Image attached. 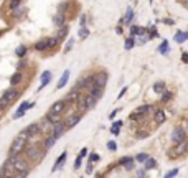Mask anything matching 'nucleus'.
Here are the masks:
<instances>
[{"label":"nucleus","mask_w":188,"mask_h":178,"mask_svg":"<svg viewBox=\"0 0 188 178\" xmlns=\"http://www.w3.org/2000/svg\"><path fill=\"white\" fill-rule=\"evenodd\" d=\"M46 119H50L53 124H58L59 122V114H50V112H48V114H46Z\"/></svg>","instance_id":"obj_35"},{"label":"nucleus","mask_w":188,"mask_h":178,"mask_svg":"<svg viewBox=\"0 0 188 178\" xmlns=\"http://www.w3.org/2000/svg\"><path fill=\"white\" fill-rule=\"evenodd\" d=\"M84 99H86V104H88V109H92V107H96V102H97V99H96V97H94V96L91 94V92H89V94L86 96Z\"/></svg>","instance_id":"obj_18"},{"label":"nucleus","mask_w":188,"mask_h":178,"mask_svg":"<svg viewBox=\"0 0 188 178\" xmlns=\"http://www.w3.org/2000/svg\"><path fill=\"white\" fill-rule=\"evenodd\" d=\"M165 119H167V116H165V112H163V111H157V112H155V122H157V124H163Z\"/></svg>","instance_id":"obj_24"},{"label":"nucleus","mask_w":188,"mask_h":178,"mask_svg":"<svg viewBox=\"0 0 188 178\" xmlns=\"http://www.w3.org/2000/svg\"><path fill=\"white\" fill-rule=\"evenodd\" d=\"M50 79H51V73H50V71H43V74H41V84H40V87H38V91H40V89H43L46 84L50 83Z\"/></svg>","instance_id":"obj_14"},{"label":"nucleus","mask_w":188,"mask_h":178,"mask_svg":"<svg viewBox=\"0 0 188 178\" xmlns=\"http://www.w3.org/2000/svg\"><path fill=\"white\" fill-rule=\"evenodd\" d=\"M144 163H145V170H152V168H155V167H157V162H155L154 158H150V157L147 158Z\"/></svg>","instance_id":"obj_29"},{"label":"nucleus","mask_w":188,"mask_h":178,"mask_svg":"<svg viewBox=\"0 0 188 178\" xmlns=\"http://www.w3.org/2000/svg\"><path fill=\"white\" fill-rule=\"evenodd\" d=\"M177 175H178V168H175V170H172V172H168L165 177H167V178H172V177H177Z\"/></svg>","instance_id":"obj_45"},{"label":"nucleus","mask_w":188,"mask_h":178,"mask_svg":"<svg viewBox=\"0 0 188 178\" xmlns=\"http://www.w3.org/2000/svg\"><path fill=\"white\" fill-rule=\"evenodd\" d=\"M17 89H7V91L4 92V96H2V99H0V107H4V106H9L10 102H12L15 97H17Z\"/></svg>","instance_id":"obj_3"},{"label":"nucleus","mask_w":188,"mask_h":178,"mask_svg":"<svg viewBox=\"0 0 188 178\" xmlns=\"http://www.w3.org/2000/svg\"><path fill=\"white\" fill-rule=\"evenodd\" d=\"M4 168H5V172H7V175H12L13 172H15V165H13V158H12V155H10L9 160L5 162Z\"/></svg>","instance_id":"obj_15"},{"label":"nucleus","mask_w":188,"mask_h":178,"mask_svg":"<svg viewBox=\"0 0 188 178\" xmlns=\"http://www.w3.org/2000/svg\"><path fill=\"white\" fill-rule=\"evenodd\" d=\"M134 45H135V40H134V36L132 38H127V40H125V50H132V48H134Z\"/></svg>","instance_id":"obj_36"},{"label":"nucleus","mask_w":188,"mask_h":178,"mask_svg":"<svg viewBox=\"0 0 188 178\" xmlns=\"http://www.w3.org/2000/svg\"><path fill=\"white\" fill-rule=\"evenodd\" d=\"M130 33H132V36H137V35H144L145 33V30L139 28V26H132V28H130Z\"/></svg>","instance_id":"obj_33"},{"label":"nucleus","mask_w":188,"mask_h":178,"mask_svg":"<svg viewBox=\"0 0 188 178\" xmlns=\"http://www.w3.org/2000/svg\"><path fill=\"white\" fill-rule=\"evenodd\" d=\"M107 149H109V150H112V152H114V150L117 149L116 142H112V140H111V142H107Z\"/></svg>","instance_id":"obj_46"},{"label":"nucleus","mask_w":188,"mask_h":178,"mask_svg":"<svg viewBox=\"0 0 188 178\" xmlns=\"http://www.w3.org/2000/svg\"><path fill=\"white\" fill-rule=\"evenodd\" d=\"M81 162H83V157H81V155H78V157H76V160H74V170H78L81 167Z\"/></svg>","instance_id":"obj_41"},{"label":"nucleus","mask_w":188,"mask_h":178,"mask_svg":"<svg viewBox=\"0 0 188 178\" xmlns=\"http://www.w3.org/2000/svg\"><path fill=\"white\" fill-rule=\"evenodd\" d=\"M81 117H83V114H79V112H74V114H71V116H68L66 122H64V125H66V129H71L74 127L78 122L81 120Z\"/></svg>","instance_id":"obj_4"},{"label":"nucleus","mask_w":188,"mask_h":178,"mask_svg":"<svg viewBox=\"0 0 188 178\" xmlns=\"http://www.w3.org/2000/svg\"><path fill=\"white\" fill-rule=\"evenodd\" d=\"M26 155H28L30 158H35L36 162H40L43 158V152H40V150H38V147H35V145L26 149Z\"/></svg>","instance_id":"obj_5"},{"label":"nucleus","mask_w":188,"mask_h":178,"mask_svg":"<svg viewBox=\"0 0 188 178\" xmlns=\"http://www.w3.org/2000/svg\"><path fill=\"white\" fill-rule=\"evenodd\" d=\"M64 130H66V125H64V124H59V122H58L56 125H53V130H51V134H53L54 137H58V139H59V137L64 134Z\"/></svg>","instance_id":"obj_11"},{"label":"nucleus","mask_w":188,"mask_h":178,"mask_svg":"<svg viewBox=\"0 0 188 178\" xmlns=\"http://www.w3.org/2000/svg\"><path fill=\"white\" fill-rule=\"evenodd\" d=\"M23 12H25V9H23V7H20V9H17V17H20V15H23Z\"/></svg>","instance_id":"obj_50"},{"label":"nucleus","mask_w":188,"mask_h":178,"mask_svg":"<svg viewBox=\"0 0 188 178\" xmlns=\"http://www.w3.org/2000/svg\"><path fill=\"white\" fill-rule=\"evenodd\" d=\"M68 79H69V69H66V71H64V73L61 74V79L58 81V89L64 87V84L68 83Z\"/></svg>","instance_id":"obj_17"},{"label":"nucleus","mask_w":188,"mask_h":178,"mask_svg":"<svg viewBox=\"0 0 188 178\" xmlns=\"http://www.w3.org/2000/svg\"><path fill=\"white\" fill-rule=\"evenodd\" d=\"M183 5H185V7H188V0H183Z\"/></svg>","instance_id":"obj_60"},{"label":"nucleus","mask_w":188,"mask_h":178,"mask_svg":"<svg viewBox=\"0 0 188 178\" xmlns=\"http://www.w3.org/2000/svg\"><path fill=\"white\" fill-rule=\"evenodd\" d=\"M187 132H188V127H187Z\"/></svg>","instance_id":"obj_61"},{"label":"nucleus","mask_w":188,"mask_h":178,"mask_svg":"<svg viewBox=\"0 0 188 178\" xmlns=\"http://www.w3.org/2000/svg\"><path fill=\"white\" fill-rule=\"evenodd\" d=\"M41 132V125L40 124H31V125H28V134H30V137L31 135H36V134H40Z\"/></svg>","instance_id":"obj_20"},{"label":"nucleus","mask_w":188,"mask_h":178,"mask_svg":"<svg viewBox=\"0 0 188 178\" xmlns=\"http://www.w3.org/2000/svg\"><path fill=\"white\" fill-rule=\"evenodd\" d=\"M121 163L125 167V170H129V172L135 168V162H134V158H132V157H125V158H122Z\"/></svg>","instance_id":"obj_13"},{"label":"nucleus","mask_w":188,"mask_h":178,"mask_svg":"<svg viewBox=\"0 0 188 178\" xmlns=\"http://www.w3.org/2000/svg\"><path fill=\"white\" fill-rule=\"evenodd\" d=\"M117 112H119V109H116V111H112V112H111V116H109V117H111V119H114V117L117 116Z\"/></svg>","instance_id":"obj_53"},{"label":"nucleus","mask_w":188,"mask_h":178,"mask_svg":"<svg viewBox=\"0 0 188 178\" xmlns=\"http://www.w3.org/2000/svg\"><path fill=\"white\" fill-rule=\"evenodd\" d=\"M172 140H173V144H178V142L185 140V130L183 129H175L173 134H172Z\"/></svg>","instance_id":"obj_8"},{"label":"nucleus","mask_w":188,"mask_h":178,"mask_svg":"<svg viewBox=\"0 0 188 178\" xmlns=\"http://www.w3.org/2000/svg\"><path fill=\"white\" fill-rule=\"evenodd\" d=\"M54 25L58 26V28L64 25V15H63V12H58L54 15Z\"/></svg>","instance_id":"obj_22"},{"label":"nucleus","mask_w":188,"mask_h":178,"mask_svg":"<svg viewBox=\"0 0 188 178\" xmlns=\"http://www.w3.org/2000/svg\"><path fill=\"white\" fill-rule=\"evenodd\" d=\"M12 158H13V165H15V170L18 172V175H20V177H26V175L30 173L28 163L21 157H18V155H12Z\"/></svg>","instance_id":"obj_1"},{"label":"nucleus","mask_w":188,"mask_h":178,"mask_svg":"<svg viewBox=\"0 0 188 178\" xmlns=\"http://www.w3.org/2000/svg\"><path fill=\"white\" fill-rule=\"evenodd\" d=\"M58 38H48V40H46V43H48V48H53V46H56L58 45Z\"/></svg>","instance_id":"obj_39"},{"label":"nucleus","mask_w":188,"mask_h":178,"mask_svg":"<svg viewBox=\"0 0 188 178\" xmlns=\"http://www.w3.org/2000/svg\"><path fill=\"white\" fill-rule=\"evenodd\" d=\"M5 175H7V172H5V168L2 167V168H0V177H5Z\"/></svg>","instance_id":"obj_55"},{"label":"nucleus","mask_w":188,"mask_h":178,"mask_svg":"<svg viewBox=\"0 0 188 178\" xmlns=\"http://www.w3.org/2000/svg\"><path fill=\"white\" fill-rule=\"evenodd\" d=\"M53 125L54 124L51 122L50 119H45V120H43V124H41V130L48 134V132H51V130H53Z\"/></svg>","instance_id":"obj_19"},{"label":"nucleus","mask_w":188,"mask_h":178,"mask_svg":"<svg viewBox=\"0 0 188 178\" xmlns=\"http://www.w3.org/2000/svg\"><path fill=\"white\" fill-rule=\"evenodd\" d=\"M23 114H25V111H23V109H18V111L15 112L13 119H21V117H23Z\"/></svg>","instance_id":"obj_43"},{"label":"nucleus","mask_w":188,"mask_h":178,"mask_svg":"<svg viewBox=\"0 0 188 178\" xmlns=\"http://www.w3.org/2000/svg\"><path fill=\"white\" fill-rule=\"evenodd\" d=\"M76 102H78V109L81 111V114H83V112H86V111H89V109H88V104H86V99H78Z\"/></svg>","instance_id":"obj_27"},{"label":"nucleus","mask_w":188,"mask_h":178,"mask_svg":"<svg viewBox=\"0 0 188 178\" xmlns=\"http://www.w3.org/2000/svg\"><path fill=\"white\" fill-rule=\"evenodd\" d=\"M159 51L162 54H167L168 53V41H162V45L159 46Z\"/></svg>","instance_id":"obj_37"},{"label":"nucleus","mask_w":188,"mask_h":178,"mask_svg":"<svg viewBox=\"0 0 188 178\" xmlns=\"http://www.w3.org/2000/svg\"><path fill=\"white\" fill-rule=\"evenodd\" d=\"M154 91H155V92H163V91H165V83H163V81H160V83H155V84H154Z\"/></svg>","instance_id":"obj_32"},{"label":"nucleus","mask_w":188,"mask_h":178,"mask_svg":"<svg viewBox=\"0 0 188 178\" xmlns=\"http://www.w3.org/2000/svg\"><path fill=\"white\" fill-rule=\"evenodd\" d=\"M56 140H58V137H54L53 134H51L48 139H46V142H45V150H48V149H51L54 144H56Z\"/></svg>","instance_id":"obj_23"},{"label":"nucleus","mask_w":188,"mask_h":178,"mask_svg":"<svg viewBox=\"0 0 188 178\" xmlns=\"http://www.w3.org/2000/svg\"><path fill=\"white\" fill-rule=\"evenodd\" d=\"M163 23H165V25H172L173 21H172V20H163Z\"/></svg>","instance_id":"obj_59"},{"label":"nucleus","mask_w":188,"mask_h":178,"mask_svg":"<svg viewBox=\"0 0 188 178\" xmlns=\"http://www.w3.org/2000/svg\"><path fill=\"white\" fill-rule=\"evenodd\" d=\"M187 40H188V33H187V31H178L177 36H175V41L177 43H183V41H187Z\"/></svg>","instance_id":"obj_26"},{"label":"nucleus","mask_w":188,"mask_h":178,"mask_svg":"<svg viewBox=\"0 0 188 178\" xmlns=\"http://www.w3.org/2000/svg\"><path fill=\"white\" fill-rule=\"evenodd\" d=\"M147 158H149L147 153H139V155H137V162H145Z\"/></svg>","instance_id":"obj_44"},{"label":"nucleus","mask_w":188,"mask_h":178,"mask_svg":"<svg viewBox=\"0 0 188 178\" xmlns=\"http://www.w3.org/2000/svg\"><path fill=\"white\" fill-rule=\"evenodd\" d=\"M89 89H91V94L96 97V99H99L101 96H102V87H99L97 84H94V86H89Z\"/></svg>","instance_id":"obj_21"},{"label":"nucleus","mask_w":188,"mask_h":178,"mask_svg":"<svg viewBox=\"0 0 188 178\" xmlns=\"http://www.w3.org/2000/svg\"><path fill=\"white\" fill-rule=\"evenodd\" d=\"M107 83V74L106 73H99L97 76H94V84H97L99 87H104Z\"/></svg>","instance_id":"obj_10"},{"label":"nucleus","mask_w":188,"mask_h":178,"mask_svg":"<svg viewBox=\"0 0 188 178\" xmlns=\"http://www.w3.org/2000/svg\"><path fill=\"white\" fill-rule=\"evenodd\" d=\"M150 111H152V106H149V104H145V106H140L139 109H135V111L130 114V119H137V117H140L142 114H149Z\"/></svg>","instance_id":"obj_6"},{"label":"nucleus","mask_w":188,"mask_h":178,"mask_svg":"<svg viewBox=\"0 0 188 178\" xmlns=\"http://www.w3.org/2000/svg\"><path fill=\"white\" fill-rule=\"evenodd\" d=\"M86 153H88V149H83V150H81V153H79V155H81V157H84Z\"/></svg>","instance_id":"obj_58"},{"label":"nucleus","mask_w":188,"mask_h":178,"mask_svg":"<svg viewBox=\"0 0 188 178\" xmlns=\"http://www.w3.org/2000/svg\"><path fill=\"white\" fill-rule=\"evenodd\" d=\"M145 173H147V170H145V168H144V170H139V172H137V177H144Z\"/></svg>","instance_id":"obj_51"},{"label":"nucleus","mask_w":188,"mask_h":178,"mask_svg":"<svg viewBox=\"0 0 188 178\" xmlns=\"http://www.w3.org/2000/svg\"><path fill=\"white\" fill-rule=\"evenodd\" d=\"M119 127H122V122H121V120H119V122H114V124H112V129H111V130H112L114 135H117V134H119Z\"/></svg>","instance_id":"obj_38"},{"label":"nucleus","mask_w":188,"mask_h":178,"mask_svg":"<svg viewBox=\"0 0 188 178\" xmlns=\"http://www.w3.org/2000/svg\"><path fill=\"white\" fill-rule=\"evenodd\" d=\"M150 2H154V0H150Z\"/></svg>","instance_id":"obj_62"},{"label":"nucleus","mask_w":188,"mask_h":178,"mask_svg":"<svg viewBox=\"0 0 188 178\" xmlns=\"http://www.w3.org/2000/svg\"><path fill=\"white\" fill-rule=\"evenodd\" d=\"M28 140V139H25V137H18L15 139V142L12 144V147H10V155H18V153L23 150V147H25V142Z\"/></svg>","instance_id":"obj_2"},{"label":"nucleus","mask_w":188,"mask_h":178,"mask_svg":"<svg viewBox=\"0 0 188 178\" xmlns=\"http://www.w3.org/2000/svg\"><path fill=\"white\" fill-rule=\"evenodd\" d=\"M20 81H21V74H20V73H15V74L10 78V83H12V86H17Z\"/></svg>","instance_id":"obj_31"},{"label":"nucleus","mask_w":188,"mask_h":178,"mask_svg":"<svg viewBox=\"0 0 188 178\" xmlns=\"http://www.w3.org/2000/svg\"><path fill=\"white\" fill-rule=\"evenodd\" d=\"M132 17H134V10L129 7V9H127V15H125V18H124L125 25H130V21H132Z\"/></svg>","instance_id":"obj_30"},{"label":"nucleus","mask_w":188,"mask_h":178,"mask_svg":"<svg viewBox=\"0 0 188 178\" xmlns=\"http://www.w3.org/2000/svg\"><path fill=\"white\" fill-rule=\"evenodd\" d=\"M78 96H79V89L76 87V89H73V91L66 96V101H68V102H73V101L78 99Z\"/></svg>","instance_id":"obj_25"},{"label":"nucleus","mask_w":188,"mask_h":178,"mask_svg":"<svg viewBox=\"0 0 188 178\" xmlns=\"http://www.w3.org/2000/svg\"><path fill=\"white\" fill-rule=\"evenodd\" d=\"M25 53H26V48H25V46H23V45L18 46V50H17V56H20V58H21V56H25Z\"/></svg>","instance_id":"obj_40"},{"label":"nucleus","mask_w":188,"mask_h":178,"mask_svg":"<svg viewBox=\"0 0 188 178\" xmlns=\"http://www.w3.org/2000/svg\"><path fill=\"white\" fill-rule=\"evenodd\" d=\"M89 160H91L92 163H94V162H97V160H99V155H97V153H92L91 157H89Z\"/></svg>","instance_id":"obj_49"},{"label":"nucleus","mask_w":188,"mask_h":178,"mask_svg":"<svg viewBox=\"0 0 188 178\" xmlns=\"http://www.w3.org/2000/svg\"><path fill=\"white\" fill-rule=\"evenodd\" d=\"M81 26H84V25H86V15H81Z\"/></svg>","instance_id":"obj_52"},{"label":"nucleus","mask_w":188,"mask_h":178,"mask_svg":"<svg viewBox=\"0 0 188 178\" xmlns=\"http://www.w3.org/2000/svg\"><path fill=\"white\" fill-rule=\"evenodd\" d=\"M187 150H188V142L182 140V142H178L177 147L173 149V153H175V155H182V153H185Z\"/></svg>","instance_id":"obj_9"},{"label":"nucleus","mask_w":188,"mask_h":178,"mask_svg":"<svg viewBox=\"0 0 188 178\" xmlns=\"http://www.w3.org/2000/svg\"><path fill=\"white\" fill-rule=\"evenodd\" d=\"M182 59H183V63H188V54L183 53V54H182Z\"/></svg>","instance_id":"obj_54"},{"label":"nucleus","mask_w":188,"mask_h":178,"mask_svg":"<svg viewBox=\"0 0 188 178\" xmlns=\"http://www.w3.org/2000/svg\"><path fill=\"white\" fill-rule=\"evenodd\" d=\"M35 50H36V51L48 50V43H46V40H43V41H36V43H35Z\"/></svg>","instance_id":"obj_28"},{"label":"nucleus","mask_w":188,"mask_h":178,"mask_svg":"<svg viewBox=\"0 0 188 178\" xmlns=\"http://www.w3.org/2000/svg\"><path fill=\"white\" fill-rule=\"evenodd\" d=\"M86 173L88 175H92V162L89 160V163H88V168H86Z\"/></svg>","instance_id":"obj_48"},{"label":"nucleus","mask_w":188,"mask_h":178,"mask_svg":"<svg viewBox=\"0 0 188 178\" xmlns=\"http://www.w3.org/2000/svg\"><path fill=\"white\" fill-rule=\"evenodd\" d=\"M18 5H20V0H12L10 2V9H17Z\"/></svg>","instance_id":"obj_47"},{"label":"nucleus","mask_w":188,"mask_h":178,"mask_svg":"<svg viewBox=\"0 0 188 178\" xmlns=\"http://www.w3.org/2000/svg\"><path fill=\"white\" fill-rule=\"evenodd\" d=\"M68 33H69V26H68V25L59 26V30H58V40H64V38L68 36Z\"/></svg>","instance_id":"obj_16"},{"label":"nucleus","mask_w":188,"mask_h":178,"mask_svg":"<svg viewBox=\"0 0 188 178\" xmlns=\"http://www.w3.org/2000/svg\"><path fill=\"white\" fill-rule=\"evenodd\" d=\"M71 46H73V40H71V41H69V43L66 45V48H64V50H66V51H69V48H71Z\"/></svg>","instance_id":"obj_57"},{"label":"nucleus","mask_w":188,"mask_h":178,"mask_svg":"<svg viewBox=\"0 0 188 178\" xmlns=\"http://www.w3.org/2000/svg\"><path fill=\"white\" fill-rule=\"evenodd\" d=\"M170 97H172V92L170 91H163V96H162V101H163V102H167Z\"/></svg>","instance_id":"obj_42"},{"label":"nucleus","mask_w":188,"mask_h":178,"mask_svg":"<svg viewBox=\"0 0 188 178\" xmlns=\"http://www.w3.org/2000/svg\"><path fill=\"white\" fill-rule=\"evenodd\" d=\"M66 155H68L66 152H63L61 155H59V157H58V160L54 162L53 168H51V172H53V173H54V172H56V170H59V168H61V165H63V163H64V160H66Z\"/></svg>","instance_id":"obj_12"},{"label":"nucleus","mask_w":188,"mask_h":178,"mask_svg":"<svg viewBox=\"0 0 188 178\" xmlns=\"http://www.w3.org/2000/svg\"><path fill=\"white\" fill-rule=\"evenodd\" d=\"M125 91H127V87H124V89H122V91H121V92H119V99H121L122 96H124V94H125Z\"/></svg>","instance_id":"obj_56"},{"label":"nucleus","mask_w":188,"mask_h":178,"mask_svg":"<svg viewBox=\"0 0 188 178\" xmlns=\"http://www.w3.org/2000/svg\"><path fill=\"white\" fill-rule=\"evenodd\" d=\"M64 107H66V101H58V102H54L53 106L50 107V114H61L63 111H64Z\"/></svg>","instance_id":"obj_7"},{"label":"nucleus","mask_w":188,"mask_h":178,"mask_svg":"<svg viewBox=\"0 0 188 178\" xmlns=\"http://www.w3.org/2000/svg\"><path fill=\"white\" fill-rule=\"evenodd\" d=\"M78 35H79L81 40H84V38L89 36V30L86 28V26H81V28H79V33H78Z\"/></svg>","instance_id":"obj_34"}]
</instances>
